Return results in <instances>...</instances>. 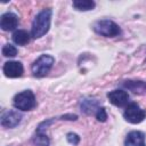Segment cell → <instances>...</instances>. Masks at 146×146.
<instances>
[{
	"label": "cell",
	"mask_w": 146,
	"mask_h": 146,
	"mask_svg": "<svg viewBox=\"0 0 146 146\" xmlns=\"http://www.w3.org/2000/svg\"><path fill=\"white\" fill-rule=\"evenodd\" d=\"M2 55L5 57H15L17 55V49H16L15 46H13L10 43H7L2 48Z\"/></svg>",
	"instance_id": "2e32d148"
},
{
	"label": "cell",
	"mask_w": 146,
	"mask_h": 146,
	"mask_svg": "<svg viewBox=\"0 0 146 146\" xmlns=\"http://www.w3.org/2000/svg\"><path fill=\"white\" fill-rule=\"evenodd\" d=\"M30 36L25 30H16L13 33V41L18 46H25L30 42Z\"/></svg>",
	"instance_id": "7c38bea8"
},
{
	"label": "cell",
	"mask_w": 146,
	"mask_h": 146,
	"mask_svg": "<svg viewBox=\"0 0 146 146\" xmlns=\"http://www.w3.org/2000/svg\"><path fill=\"white\" fill-rule=\"evenodd\" d=\"M18 24V17L14 13H5L0 19V27L3 31H13Z\"/></svg>",
	"instance_id": "9c48e42d"
},
{
	"label": "cell",
	"mask_w": 146,
	"mask_h": 146,
	"mask_svg": "<svg viewBox=\"0 0 146 146\" xmlns=\"http://www.w3.org/2000/svg\"><path fill=\"white\" fill-rule=\"evenodd\" d=\"M96 119L99 122H105L107 120V113L104 107H98V110L96 112Z\"/></svg>",
	"instance_id": "e0dca14e"
},
{
	"label": "cell",
	"mask_w": 146,
	"mask_h": 146,
	"mask_svg": "<svg viewBox=\"0 0 146 146\" xmlns=\"http://www.w3.org/2000/svg\"><path fill=\"white\" fill-rule=\"evenodd\" d=\"M55 63V58L50 55H41L31 66V71L34 76L42 78L44 76L52 67Z\"/></svg>",
	"instance_id": "277c9868"
},
{
	"label": "cell",
	"mask_w": 146,
	"mask_h": 146,
	"mask_svg": "<svg viewBox=\"0 0 146 146\" xmlns=\"http://www.w3.org/2000/svg\"><path fill=\"white\" fill-rule=\"evenodd\" d=\"M107 98L110 99V102L113 105L119 106V107H122V106H124V105L128 104L129 95H128L127 91H124L122 89H116V90L110 91L107 94Z\"/></svg>",
	"instance_id": "8992f818"
},
{
	"label": "cell",
	"mask_w": 146,
	"mask_h": 146,
	"mask_svg": "<svg viewBox=\"0 0 146 146\" xmlns=\"http://www.w3.org/2000/svg\"><path fill=\"white\" fill-rule=\"evenodd\" d=\"M92 29L97 34L106 36V38H114V36H116L121 33L120 26L111 19L97 21V22H95Z\"/></svg>",
	"instance_id": "7a4b0ae2"
},
{
	"label": "cell",
	"mask_w": 146,
	"mask_h": 146,
	"mask_svg": "<svg viewBox=\"0 0 146 146\" xmlns=\"http://www.w3.org/2000/svg\"><path fill=\"white\" fill-rule=\"evenodd\" d=\"M33 143L35 146H49V138L46 133L36 131V133L33 137Z\"/></svg>",
	"instance_id": "9a60e30c"
},
{
	"label": "cell",
	"mask_w": 146,
	"mask_h": 146,
	"mask_svg": "<svg viewBox=\"0 0 146 146\" xmlns=\"http://www.w3.org/2000/svg\"><path fill=\"white\" fill-rule=\"evenodd\" d=\"M2 70L7 78H19V76H22V74L24 72L22 63L15 62V60L5 63Z\"/></svg>",
	"instance_id": "52a82bcc"
},
{
	"label": "cell",
	"mask_w": 146,
	"mask_h": 146,
	"mask_svg": "<svg viewBox=\"0 0 146 146\" xmlns=\"http://www.w3.org/2000/svg\"><path fill=\"white\" fill-rule=\"evenodd\" d=\"M94 110H98V103L95 99H83L81 103V111L86 114H91Z\"/></svg>",
	"instance_id": "5bb4252c"
},
{
	"label": "cell",
	"mask_w": 146,
	"mask_h": 146,
	"mask_svg": "<svg viewBox=\"0 0 146 146\" xmlns=\"http://www.w3.org/2000/svg\"><path fill=\"white\" fill-rule=\"evenodd\" d=\"M22 120V115L16 111H7L1 115V125L5 128H15Z\"/></svg>",
	"instance_id": "ba28073f"
},
{
	"label": "cell",
	"mask_w": 146,
	"mask_h": 146,
	"mask_svg": "<svg viewBox=\"0 0 146 146\" xmlns=\"http://www.w3.org/2000/svg\"><path fill=\"white\" fill-rule=\"evenodd\" d=\"M95 6H96V3L92 0H74L73 1V7L80 11L91 10L95 8Z\"/></svg>",
	"instance_id": "4fadbf2b"
},
{
	"label": "cell",
	"mask_w": 146,
	"mask_h": 146,
	"mask_svg": "<svg viewBox=\"0 0 146 146\" xmlns=\"http://www.w3.org/2000/svg\"><path fill=\"white\" fill-rule=\"evenodd\" d=\"M123 117L125 119V121L132 123V124H137L140 123L145 120L146 117V111L143 110L138 104L136 103H130L123 113Z\"/></svg>",
	"instance_id": "5b68a950"
},
{
	"label": "cell",
	"mask_w": 146,
	"mask_h": 146,
	"mask_svg": "<svg viewBox=\"0 0 146 146\" xmlns=\"http://www.w3.org/2000/svg\"><path fill=\"white\" fill-rule=\"evenodd\" d=\"M76 119H78V116L74 115V114H67V115H63V116H62V120H71V121L73 120V121H74V120H76Z\"/></svg>",
	"instance_id": "d6986e66"
},
{
	"label": "cell",
	"mask_w": 146,
	"mask_h": 146,
	"mask_svg": "<svg viewBox=\"0 0 146 146\" xmlns=\"http://www.w3.org/2000/svg\"><path fill=\"white\" fill-rule=\"evenodd\" d=\"M51 14H52L51 9H43L34 17L31 27V36L33 39H39L49 31Z\"/></svg>",
	"instance_id": "6da1fadb"
},
{
	"label": "cell",
	"mask_w": 146,
	"mask_h": 146,
	"mask_svg": "<svg viewBox=\"0 0 146 146\" xmlns=\"http://www.w3.org/2000/svg\"><path fill=\"white\" fill-rule=\"evenodd\" d=\"M66 139H67V141H68L70 144H72L73 146H74V145H78L79 141H80V137H79L76 133H74V132H68V133L66 135Z\"/></svg>",
	"instance_id": "ac0fdd59"
},
{
	"label": "cell",
	"mask_w": 146,
	"mask_h": 146,
	"mask_svg": "<svg viewBox=\"0 0 146 146\" xmlns=\"http://www.w3.org/2000/svg\"><path fill=\"white\" fill-rule=\"evenodd\" d=\"M123 87L128 90L132 91L133 94L143 95L146 94V82L144 81H135V80H128L123 82Z\"/></svg>",
	"instance_id": "8fae6325"
},
{
	"label": "cell",
	"mask_w": 146,
	"mask_h": 146,
	"mask_svg": "<svg viewBox=\"0 0 146 146\" xmlns=\"http://www.w3.org/2000/svg\"><path fill=\"white\" fill-rule=\"evenodd\" d=\"M13 104L15 108L19 111H31L35 107L36 100L35 96L31 90H24L17 95H15L13 99Z\"/></svg>",
	"instance_id": "3957f363"
},
{
	"label": "cell",
	"mask_w": 146,
	"mask_h": 146,
	"mask_svg": "<svg viewBox=\"0 0 146 146\" xmlns=\"http://www.w3.org/2000/svg\"><path fill=\"white\" fill-rule=\"evenodd\" d=\"M124 146H146L145 135L141 131H131L127 135Z\"/></svg>",
	"instance_id": "30bf717a"
}]
</instances>
